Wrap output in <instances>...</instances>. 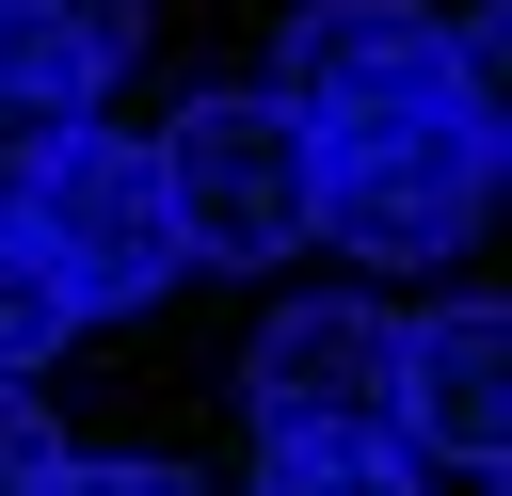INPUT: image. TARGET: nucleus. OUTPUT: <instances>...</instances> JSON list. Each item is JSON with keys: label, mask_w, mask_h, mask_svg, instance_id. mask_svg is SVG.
Here are the masks:
<instances>
[{"label": "nucleus", "mask_w": 512, "mask_h": 496, "mask_svg": "<svg viewBox=\"0 0 512 496\" xmlns=\"http://www.w3.org/2000/svg\"><path fill=\"white\" fill-rule=\"evenodd\" d=\"M304 160H320V240H336V256H368V272H432V256L480 240L512 128H496L464 80H432V96H400V112L304 128Z\"/></svg>", "instance_id": "f257e3e1"}, {"label": "nucleus", "mask_w": 512, "mask_h": 496, "mask_svg": "<svg viewBox=\"0 0 512 496\" xmlns=\"http://www.w3.org/2000/svg\"><path fill=\"white\" fill-rule=\"evenodd\" d=\"M144 160H160V208H176V256H192V272H256V256L320 240V160H304V128H288L256 80L176 96Z\"/></svg>", "instance_id": "f03ea898"}, {"label": "nucleus", "mask_w": 512, "mask_h": 496, "mask_svg": "<svg viewBox=\"0 0 512 496\" xmlns=\"http://www.w3.org/2000/svg\"><path fill=\"white\" fill-rule=\"evenodd\" d=\"M16 240L48 256V288L80 304V320H128V304H160L192 256H176V208H160V160L128 144V128H64L16 192Z\"/></svg>", "instance_id": "7ed1b4c3"}, {"label": "nucleus", "mask_w": 512, "mask_h": 496, "mask_svg": "<svg viewBox=\"0 0 512 496\" xmlns=\"http://www.w3.org/2000/svg\"><path fill=\"white\" fill-rule=\"evenodd\" d=\"M240 400H256V448L400 432V320H384L368 288H320V304H288V320L240 352Z\"/></svg>", "instance_id": "20e7f679"}, {"label": "nucleus", "mask_w": 512, "mask_h": 496, "mask_svg": "<svg viewBox=\"0 0 512 496\" xmlns=\"http://www.w3.org/2000/svg\"><path fill=\"white\" fill-rule=\"evenodd\" d=\"M448 80V32L416 0H288V48H272V112L288 128H352V112H400Z\"/></svg>", "instance_id": "39448f33"}, {"label": "nucleus", "mask_w": 512, "mask_h": 496, "mask_svg": "<svg viewBox=\"0 0 512 496\" xmlns=\"http://www.w3.org/2000/svg\"><path fill=\"white\" fill-rule=\"evenodd\" d=\"M400 448L416 464H464V480L512 464V320L480 288L432 304V320H400Z\"/></svg>", "instance_id": "423d86ee"}, {"label": "nucleus", "mask_w": 512, "mask_h": 496, "mask_svg": "<svg viewBox=\"0 0 512 496\" xmlns=\"http://www.w3.org/2000/svg\"><path fill=\"white\" fill-rule=\"evenodd\" d=\"M0 32H16L32 64H64L80 96H112V80L144 64V32H160V0H0Z\"/></svg>", "instance_id": "0eeeda50"}, {"label": "nucleus", "mask_w": 512, "mask_h": 496, "mask_svg": "<svg viewBox=\"0 0 512 496\" xmlns=\"http://www.w3.org/2000/svg\"><path fill=\"white\" fill-rule=\"evenodd\" d=\"M432 464L400 448V432H304V448H272L256 464V496H416Z\"/></svg>", "instance_id": "6e6552de"}, {"label": "nucleus", "mask_w": 512, "mask_h": 496, "mask_svg": "<svg viewBox=\"0 0 512 496\" xmlns=\"http://www.w3.org/2000/svg\"><path fill=\"white\" fill-rule=\"evenodd\" d=\"M64 128H96V96H80L64 64H32V48L0 32V176H32V160H48Z\"/></svg>", "instance_id": "1a4fd4ad"}, {"label": "nucleus", "mask_w": 512, "mask_h": 496, "mask_svg": "<svg viewBox=\"0 0 512 496\" xmlns=\"http://www.w3.org/2000/svg\"><path fill=\"white\" fill-rule=\"evenodd\" d=\"M64 336H80V304L48 288V256H32V240H16V208H0V384H32Z\"/></svg>", "instance_id": "9d476101"}, {"label": "nucleus", "mask_w": 512, "mask_h": 496, "mask_svg": "<svg viewBox=\"0 0 512 496\" xmlns=\"http://www.w3.org/2000/svg\"><path fill=\"white\" fill-rule=\"evenodd\" d=\"M48 464H64V432L32 416V384H0V496H32Z\"/></svg>", "instance_id": "9b49d317"}, {"label": "nucleus", "mask_w": 512, "mask_h": 496, "mask_svg": "<svg viewBox=\"0 0 512 496\" xmlns=\"http://www.w3.org/2000/svg\"><path fill=\"white\" fill-rule=\"evenodd\" d=\"M32 496H192V480H176V464H48Z\"/></svg>", "instance_id": "f8f14e48"}]
</instances>
